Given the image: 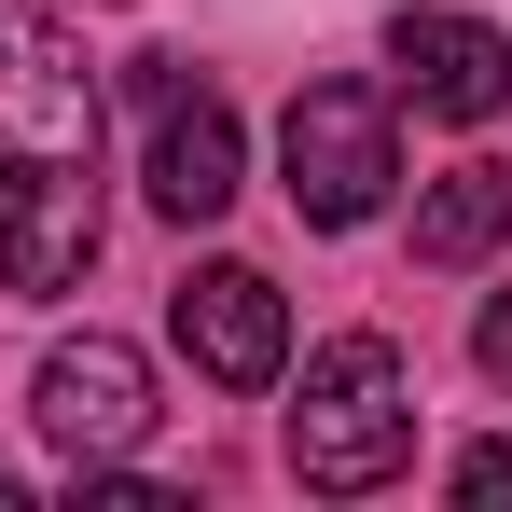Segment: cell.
Wrapping results in <instances>:
<instances>
[{
	"instance_id": "cell-2",
	"label": "cell",
	"mask_w": 512,
	"mask_h": 512,
	"mask_svg": "<svg viewBox=\"0 0 512 512\" xmlns=\"http://www.w3.org/2000/svg\"><path fill=\"white\" fill-rule=\"evenodd\" d=\"M277 167H291V208L346 236V222H374L388 208V180H402V125H388V97L374 84H305L277 111Z\"/></svg>"
},
{
	"instance_id": "cell-1",
	"label": "cell",
	"mask_w": 512,
	"mask_h": 512,
	"mask_svg": "<svg viewBox=\"0 0 512 512\" xmlns=\"http://www.w3.org/2000/svg\"><path fill=\"white\" fill-rule=\"evenodd\" d=\"M291 471L319 499H374L416 471V374L388 333H333L305 346V388H291Z\"/></svg>"
},
{
	"instance_id": "cell-3",
	"label": "cell",
	"mask_w": 512,
	"mask_h": 512,
	"mask_svg": "<svg viewBox=\"0 0 512 512\" xmlns=\"http://www.w3.org/2000/svg\"><path fill=\"white\" fill-rule=\"evenodd\" d=\"M97 153V56L56 14H0V180Z\"/></svg>"
},
{
	"instance_id": "cell-4",
	"label": "cell",
	"mask_w": 512,
	"mask_h": 512,
	"mask_svg": "<svg viewBox=\"0 0 512 512\" xmlns=\"http://www.w3.org/2000/svg\"><path fill=\"white\" fill-rule=\"evenodd\" d=\"M28 416H42V443L84 471V457H139L153 443V360L125 333H70V346H42V374H28Z\"/></svg>"
},
{
	"instance_id": "cell-6",
	"label": "cell",
	"mask_w": 512,
	"mask_h": 512,
	"mask_svg": "<svg viewBox=\"0 0 512 512\" xmlns=\"http://www.w3.org/2000/svg\"><path fill=\"white\" fill-rule=\"evenodd\" d=\"M97 263V153L84 167H28V180H0V291H70Z\"/></svg>"
},
{
	"instance_id": "cell-8",
	"label": "cell",
	"mask_w": 512,
	"mask_h": 512,
	"mask_svg": "<svg viewBox=\"0 0 512 512\" xmlns=\"http://www.w3.org/2000/svg\"><path fill=\"white\" fill-rule=\"evenodd\" d=\"M236 194H250V125L208 84H180L167 111H153V208H167V222H222Z\"/></svg>"
},
{
	"instance_id": "cell-11",
	"label": "cell",
	"mask_w": 512,
	"mask_h": 512,
	"mask_svg": "<svg viewBox=\"0 0 512 512\" xmlns=\"http://www.w3.org/2000/svg\"><path fill=\"white\" fill-rule=\"evenodd\" d=\"M471 346H485V374H512V291L485 305V319H471Z\"/></svg>"
},
{
	"instance_id": "cell-7",
	"label": "cell",
	"mask_w": 512,
	"mask_h": 512,
	"mask_svg": "<svg viewBox=\"0 0 512 512\" xmlns=\"http://www.w3.org/2000/svg\"><path fill=\"white\" fill-rule=\"evenodd\" d=\"M388 70H402V97L443 111V125H499L512 111V42L485 14H402V28H388Z\"/></svg>"
},
{
	"instance_id": "cell-10",
	"label": "cell",
	"mask_w": 512,
	"mask_h": 512,
	"mask_svg": "<svg viewBox=\"0 0 512 512\" xmlns=\"http://www.w3.org/2000/svg\"><path fill=\"white\" fill-rule=\"evenodd\" d=\"M457 499H512V443H471L457 457Z\"/></svg>"
},
{
	"instance_id": "cell-12",
	"label": "cell",
	"mask_w": 512,
	"mask_h": 512,
	"mask_svg": "<svg viewBox=\"0 0 512 512\" xmlns=\"http://www.w3.org/2000/svg\"><path fill=\"white\" fill-rule=\"evenodd\" d=\"M0 512H14V471H0Z\"/></svg>"
},
{
	"instance_id": "cell-9",
	"label": "cell",
	"mask_w": 512,
	"mask_h": 512,
	"mask_svg": "<svg viewBox=\"0 0 512 512\" xmlns=\"http://www.w3.org/2000/svg\"><path fill=\"white\" fill-rule=\"evenodd\" d=\"M499 236H512V167H485V153L416 194V263H485Z\"/></svg>"
},
{
	"instance_id": "cell-5",
	"label": "cell",
	"mask_w": 512,
	"mask_h": 512,
	"mask_svg": "<svg viewBox=\"0 0 512 512\" xmlns=\"http://www.w3.org/2000/svg\"><path fill=\"white\" fill-rule=\"evenodd\" d=\"M167 319H180V346H194L208 388H277L291 374V305H277L263 263H194Z\"/></svg>"
}]
</instances>
